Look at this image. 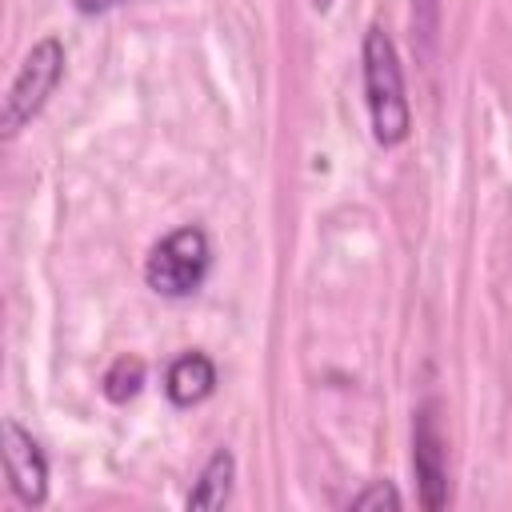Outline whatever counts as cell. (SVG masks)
<instances>
[{
	"label": "cell",
	"mask_w": 512,
	"mask_h": 512,
	"mask_svg": "<svg viewBox=\"0 0 512 512\" xmlns=\"http://www.w3.org/2000/svg\"><path fill=\"white\" fill-rule=\"evenodd\" d=\"M360 68H364V104H368L376 144H384V148L404 144L408 128H412V112H408V96H404V68H400L392 36L380 24H372L364 32Z\"/></svg>",
	"instance_id": "1"
},
{
	"label": "cell",
	"mask_w": 512,
	"mask_h": 512,
	"mask_svg": "<svg viewBox=\"0 0 512 512\" xmlns=\"http://www.w3.org/2000/svg\"><path fill=\"white\" fill-rule=\"evenodd\" d=\"M64 80V44L56 36L36 40L24 60L16 64L4 100H0V136L12 140L24 124H32V116L48 104V96L56 92V84Z\"/></svg>",
	"instance_id": "2"
},
{
	"label": "cell",
	"mask_w": 512,
	"mask_h": 512,
	"mask_svg": "<svg viewBox=\"0 0 512 512\" xmlns=\"http://www.w3.org/2000/svg\"><path fill=\"white\" fill-rule=\"evenodd\" d=\"M212 268V244L204 236V228H176L168 232L144 260V280L156 296L168 300H184L192 292H200V284L208 280Z\"/></svg>",
	"instance_id": "3"
},
{
	"label": "cell",
	"mask_w": 512,
	"mask_h": 512,
	"mask_svg": "<svg viewBox=\"0 0 512 512\" xmlns=\"http://www.w3.org/2000/svg\"><path fill=\"white\" fill-rule=\"evenodd\" d=\"M412 472L420 484V504L444 508L448 504V444H444L440 416H436L432 400H424L412 420Z\"/></svg>",
	"instance_id": "4"
},
{
	"label": "cell",
	"mask_w": 512,
	"mask_h": 512,
	"mask_svg": "<svg viewBox=\"0 0 512 512\" xmlns=\"http://www.w3.org/2000/svg\"><path fill=\"white\" fill-rule=\"evenodd\" d=\"M0 432H4V472H8L16 500L28 508H40L48 500V460H44L36 436L28 428H20V420H12V416H4Z\"/></svg>",
	"instance_id": "5"
},
{
	"label": "cell",
	"mask_w": 512,
	"mask_h": 512,
	"mask_svg": "<svg viewBox=\"0 0 512 512\" xmlns=\"http://www.w3.org/2000/svg\"><path fill=\"white\" fill-rule=\"evenodd\" d=\"M212 388H216V364L196 348L176 356L168 364V372H164V392H168V400L176 408H192V404L208 400Z\"/></svg>",
	"instance_id": "6"
},
{
	"label": "cell",
	"mask_w": 512,
	"mask_h": 512,
	"mask_svg": "<svg viewBox=\"0 0 512 512\" xmlns=\"http://www.w3.org/2000/svg\"><path fill=\"white\" fill-rule=\"evenodd\" d=\"M232 480H236V456L228 448H216L188 492V508H224L232 496Z\"/></svg>",
	"instance_id": "7"
},
{
	"label": "cell",
	"mask_w": 512,
	"mask_h": 512,
	"mask_svg": "<svg viewBox=\"0 0 512 512\" xmlns=\"http://www.w3.org/2000/svg\"><path fill=\"white\" fill-rule=\"evenodd\" d=\"M100 388H104V396H108L112 404H128V400L144 388V360H136V356L112 360V368L104 372Z\"/></svg>",
	"instance_id": "8"
},
{
	"label": "cell",
	"mask_w": 512,
	"mask_h": 512,
	"mask_svg": "<svg viewBox=\"0 0 512 512\" xmlns=\"http://www.w3.org/2000/svg\"><path fill=\"white\" fill-rule=\"evenodd\" d=\"M440 36V0H412V40L420 60H432Z\"/></svg>",
	"instance_id": "9"
},
{
	"label": "cell",
	"mask_w": 512,
	"mask_h": 512,
	"mask_svg": "<svg viewBox=\"0 0 512 512\" xmlns=\"http://www.w3.org/2000/svg\"><path fill=\"white\" fill-rule=\"evenodd\" d=\"M404 500H400V492L388 484V480H376V484H368V488H360L352 500H348V508H400Z\"/></svg>",
	"instance_id": "10"
},
{
	"label": "cell",
	"mask_w": 512,
	"mask_h": 512,
	"mask_svg": "<svg viewBox=\"0 0 512 512\" xmlns=\"http://www.w3.org/2000/svg\"><path fill=\"white\" fill-rule=\"evenodd\" d=\"M116 4H124V0H76V8H80L84 16H100V12H112Z\"/></svg>",
	"instance_id": "11"
},
{
	"label": "cell",
	"mask_w": 512,
	"mask_h": 512,
	"mask_svg": "<svg viewBox=\"0 0 512 512\" xmlns=\"http://www.w3.org/2000/svg\"><path fill=\"white\" fill-rule=\"evenodd\" d=\"M328 4H332V0H312V8H316V12H324Z\"/></svg>",
	"instance_id": "12"
}]
</instances>
